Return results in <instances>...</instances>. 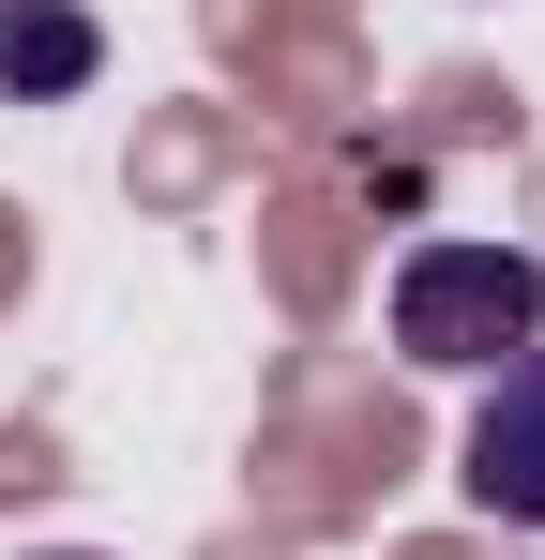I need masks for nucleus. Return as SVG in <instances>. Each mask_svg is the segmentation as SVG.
<instances>
[{"mask_svg": "<svg viewBox=\"0 0 545 560\" xmlns=\"http://www.w3.org/2000/svg\"><path fill=\"white\" fill-rule=\"evenodd\" d=\"M394 349L440 364V378L545 349V258H515V243H409L394 258Z\"/></svg>", "mask_w": 545, "mask_h": 560, "instance_id": "f257e3e1", "label": "nucleus"}, {"mask_svg": "<svg viewBox=\"0 0 545 560\" xmlns=\"http://www.w3.org/2000/svg\"><path fill=\"white\" fill-rule=\"evenodd\" d=\"M454 485L500 515V530H545V349L500 364V394L469 409V440H454Z\"/></svg>", "mask_w": 545, "mask_h": 560, "instance_id": "f03ea898", "label": "nucleus"}, {"mask_svg": "<svg viewBox=\"0 0 545 560\" xmlns=\"http://www.w3.org/2000/svg\"><path fill=\"white\" fill-rule=\"evenodd\" d=\"M61 560H91V546H61Z\"/></svg>", "mask_w": 545, "mask_h": 560, "instance_id": "20e7f679", "label": "nucleus"}, {"mask_svg": "<svg viewBox=\"0 0 545 560\" xmlns=\"http://www.w3.org/2000/svg\"><path fill=\"white\" fill-rule=\"evenodd\" d=\"M106 77V31H91L77 0H0V92H91Z\"/></svg>", "mask_w": 545, "mask_h": 560, "instance_id": "7ed1b4c3", "label": "nucleus"}]
</instances>
